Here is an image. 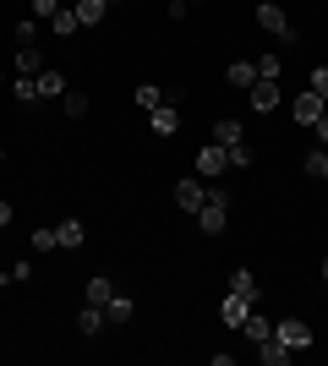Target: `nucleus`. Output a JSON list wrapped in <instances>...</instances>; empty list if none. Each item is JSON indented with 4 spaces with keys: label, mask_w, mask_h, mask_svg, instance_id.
Listing matches in <instances>:
<instances>
[{
    "label": "nucleus",
    "mask_w": 328,
    "mask_h": 366,
    "mask_svg": "<svg viewBox=\"0 0 328 366\" xmlns=\"http://www.w3.org/2000/svg\"><path fill=\"white\" fill-rule=\"evenodd\" d=\"M55 235H61L66 252H82V241H88V224H82V219H61V224H55Z\"/></svg>",
    "instance_id": "16"
},
{
    "label": "nucleus",
    "mask_w": 328,
    "mask_h": 366,
    "mask_svg": "<svg viewBox=\"0 0 328 366\" xmlns=\"http://www.w3.org/2000/svg\"><path fill=\"white\" fill-rule=\"evenodd\" d=\"M22 279H33V262H11L6 268V285H22Z\"/></svg>",
    "instance_id": "32"
},
{
    "label": "nucleus",
    "mask_w": 328,
    "mask_h": 366,
    "mask_svg": "<svg viewBox=\"0 0 328 366\" xmlns=\"http://www.w3.org/2000/svg\"><path fill=\"white\" fill-rule=\"evenodd\" d=\"M33 88H39V99H66V76L55 66H44V71L33 76Z\"/></svg>",
    "instance_id": "14"
},
{
    "label": "nucleus",
    "mask_w": 328,
    "mask_h": 366,
    "mask_svg": "<svg viewBox=\"0 0 328 366\" xmlns=\"http://www.w3.org/2000/svg\"><path fill=\"white\" fill-rule=\"evenodd\" d=\"M61 109H66V121H82V115H88V109H94V99H88V93H82V88H66Z\"/></svg>",
    "instance_id": "20"
},
{
    "label": "nucleus",
    "mask_w": 328,
    "mask_h": 366,
    "mask_svg": "<svg viewBox=\"0 0 328 366\" xmlns=\"http://www.w3.org/2000/svg\"><path fill=\"white\" fill-rule=\"evenodd\" d=\"M247 137V132H241V121H235V115H224V121H214V132H208V142H219V148H235V142Z\"/></svg>",
    "instance_id": "15"
},
{
    "label": "nucleus",
    "mask_w": 328,
    "mask_h": 366,
    "mask_svg": "<svg viewBox=\"0 0 328 366\" xmlns=\"http://www.w3.org/2000/svg\"><path fill=\"white\" fill-rule=\"evenodd\" d=\"M230 290H235V295H252V301H257V279H252V268H235V274H230Z\"/></svg>",
    "instance_id": "25"
},
{
    "label": "nucleus",
    "mask_w": 328,
    "mask_h": 366,
    "mask_svg": "<svg viewBox=\"0 0 328 366\" xmlns=\"http://www.w3.org/2000/svg\"><path fill=\"white\" fill-rule=\"evenodd\" d=\"M312 137H317V148H328V115H323V121L312 126Z\"/></svg>",
    "instance_id": "34"
},
{
    "label": "nucleus",
    "mask_w": 328,
    "mask_h": 366,
    "mask_svg": "<svg viewBox=\"0 0 328 366\" xmlns=\"http://www.w3.org/2000/svg\"><path fill=\"white\" fill-rule=\"evenodd\" d=\"M109 295H115V285H109L104 274H94V279H88V285H82V301H88V306H104Z\"/></svg>",
    "instance_id": "21"
},
{
    "label": "nucleus",
    "mask_w": 328,
    "mask_h": 366,
    "mask_svg": "<svg viewBox=\"0 0 328 366\" xmlns=\"http://www.w3.org/2000/svg\"><path fill=\"white\" fill-rule=\"evenodd\" d=\"M148 132H159V137H175V132H181V109H175V104L148 109Z\"/></svg>",
    "instance_id": "9"
},
{
    "label": "nucleus",
    "mask_w": 328,
    "mask_h": 366,
    "mask_svg": "<svg viewBox=\"0 0 328 366\" xmlns=\"http://www.w3.org/2000/svg\"><path fill=\"white\" fill-rule=\"evenodd\" d=\"M6 224H11V202L0 197V229H6Z\"/></svg>",
    "instance_id": "35"
},
{
    "label": "nucleus",
    "mask_w": 328,
    "mask_h": 366,
    "mask_svg": "<svg viewBox=\"0 0 328 366\" xmlns=\"http://www.w3.org/2000/svg\"><path fill=\"white\" fill-rule=\"evenodd\" d=\"M224 169H230V148L203 142V148H197V175H203V181H214V175H224Z\"/></svg>",
    "instance_id": "6"
},
{
    "label": "nucleus",
    "mask_w": 328,
    "mask_h": 366,
    "mask_svg": "<svg viewBox=\"0 0 328 366\" xmlns=\"http://www.w3.org/2000/svg\"><path fill=\"white\" fill-rule=\"evenodd\" d=\"M0 88H6V66H0Z\"/></svg>",
    "instance_id": "37"
},
{
    "label": "nucleus",
    "mask_w": 328,
    "mask_h": 366,
    "mask_svg": "<svg viewBox=\"0 0 328 366\" xmlns=\"http://www.w3.org/2000/svg\"><path fill=\"white\" fill-rule=\"evenodd\" d=\"M170 197H175V208H181V214H197V208L208 202V181H203V175H181Z\"/></svg>",
    "instance_id": "3"
},
{
    "label": "nucleus",
    "mask_w": 328,
    "mask_h": 366,
    "mask_svg": "<svg viewBox=\"0 0 328 366\" xmlns=\"http://www.w3.org/2000/svg\"><path fill=\"white\" fill-rule=\"evenodd\" d=\"M192 219H197V229H203V235H224V224H230V186L208 181V202H203Z\"/></svg>",
    "instance_id": "1"
},
{
    "label": "nucleus",
    "mask_w": 328,
    "mask_h": 366,
    "mask_svg": "<svg viewBox=\"0 0 328 366\" xmlns=\"http://www.w3.org/2000/svg\"><path fill=\"white\" fill-rule=\"evenodd\" d=\"M323 169H328V148H307V153H301V175L323 181Z\"/></svg>",
    "instance_id": "23"
},
{
    "label": "nucleus",
    "mask_w": 328,
    "mask_h": 366,
    "mask_svg": "<svg viewBox=\"0 0 328 366\" xmlns=\"http://www.w3.org/2000/svg\"><path fill=\"white\" fill-rule=\"evenodd\" d=\"M131 99H137V109H159V104H164V88H159V82H137Z\"/></svg>",
    "instance_id": "24"
},
{
    "label": "nucleus",
    "mask_w": 328,
    "mask_h": 366,
    "mask_svg": "<svg viewBox=\"0 0 328 366\" xmlns=\"http://www.w3.org/2000/svg\"><path fill=\"white\" fill-rule=\"evenodd\" d=\"M71 11H77L82 28H99V22L109 16V0H71Z\"/></svg>",
    "instance_id": "12"
},
{
    "label": "nucleus",
    "mask_w": 328,
    "mask_h": 366,
    "mask_svg": "<svg viewBox=\"0 0 328 366\" xmlns=\"http://www.w3.org/2000/svg\"><path fill=\"white\" fill-rule=\"evenodd\" d=\"M252 22L268 33V39H279V44H296V28H290V16H284L279 0H257V11H252Z\"/></svg>",
    "instance_id": "2"
},
{
    "label": "nucleus",
    "mask_w": 328,
    "mask_h": 366,
    "mask_svg": "<svg viewBox=\"0 0 328 366\" xmlns=\"http://www.w3.org/2000/svg\"><path fill=\"white\" fill-rule=\"evenodd\" d=\"M317 274H323V285H328V257H323V268H317Z\"/></svg>",
    "instance_id": "36"
},
{
    "label": "nucleus",
    "mask_w": 328,
    "mask_h": 366,
    "mask_svg": "<svg viewBox=\"0 0 328 366\" xmlns=\"http://www.w3.org/2000/svg\"><path fill=\"white\" fill-rule=\"evenodd\" d=\"M0 159H6V148H0Z\"/></svg>",
    "instance_id": "38"
},
{
    "label": "nucleus",
    "mask_w": 328,
    "mask_h": 366,
    "mask_svg": "<svg viewBox=\"0 0 328 366\" xmlns=\"http://www.w3.org/2000/svg\"><path fill=\"white\" fill-rule=\"evenodd\" d=\"M16 44H39V28H33V16H28V22H16Z\"/></svg>",
    "instance_id": "33"
},
{
    "label": "nucleus",
    "mask_w": 328,
    "mask_h": 366,
    "mask_svg": "<svg viewBox=\"0 0 328 366\" xmlns=\"http://www.w3.org/2000/svg\"><path fill=\"white\" fill-rule=\"evenodd\" d=\"M55 11H61V0H33V22H49Z\"/></svg>",
    "instance_id": "30"
},
{
    "label": "nucleus",
    "mask_w": 328,
    "mask_h": 366,
    "mask_svg": "<svg viewBox=\"0 0 328 366\" xmlns=\"http://www.w3.org/2000/svg\"><path fill=\"white\" fill-rule=\"evenodd\" d=\"M230 169H252V148H247V142H235V148H230Z\"/></svg>",
    "instance_id": "29"
},
{
    "label": "nucleus",
    "mask_w": 328,
    "mask_h": 366,
    "mask_svg": "<svg viewBox=\"0 0 328 366\" xmlns=\"http://www.w3.org/2000/svg\"><path fill=\"white\" fill-rule=\"evenodd\" d=\"M284 71V55L279 49H263V55H257V76H279Z\"/></svg>",
    "instance_id": "26"
},
{
    "label": "nucleus",
    "mask_w": 328,
    "mask_h": 366,
    "mask_svg": "<svg viewBox=\"0 0 328 366\" xmlns=\"http://www.w3.org/2000/svg\"><path fill=\"white\" fill-rule=\"evenodd\" d=\"M274 339H279V345H290V350H307V345H312V322L279 317V322H274Z\"/></svg>",
    "instance_id": "5"
},
{
    "label": "nucleus",
    "mask_w": 328,
    "mask_h": 366,
    "mask_svg": "<svg viewBox=\"0 0 328 366\" xmlns=\"http://www.w3.org/2000/svg\"><path fill=\"white\" fill-rule=\"evenodd\" d=\"M16 76H39V71H44V49H39V44H16Z\"/></svg>",
    "instance_id": "11"
},
{
    "label": "nucleus",
    "mask_w": 328,
    "mask_h": 366,
    "mask_svg": "<svg viewBox=\"0 0 328 366\" xmlns=\"http://www.w3.org/2000/svg\"><path fill=\"white\" fill-rule=\"evenodd\" d=\"M252 306H257L252 295H235V290H224V301H219V322H224V328H241Z\"/></svg>",
    "instance_id": "7"
},
{
    "label": "nucleus",
    "mask_w": 328,
    "mask_h": 366,
    "mask_svg": "<svg viewBox=\"0 0 328 366\" xmlns=\"http://www.w3.org/2000/svg\"><path fill=\"white\" fill-rule=\"evenodd\" d=\"M55 246H61L55 224H39V229H33V252H55Z\"/></svg>",
    "instance_id": "28"
},
{
    "label": "nucleus",
    "mask_w": 328,
    "mask_h": 366,
    "mask_svg": "<svg viewBox=\"0 0 328 366\" xmlns=\"http://www.w3.org/2000/svg\"><path fill=\"white\" fill-rule=\"evenodd\" d=\"M290 355H296V350L279 345V339H263V345H257V361H263V366H290Z\"/></svg>",
    "instance_id": "19"
},
{
    "label": "nucleus",
    "mask_w": 328,
    "mask_h": 366,
    "mask_svg": "<svg viewBox=\"0 0 328 366\" xmlns=\"http://www.w3.org/2000/svg\"><path fill=\"white\" fill-rule=\"evenodd\" d=\"M77 334H82V339L104 334V306H88V301L77 306Z\"/></svg>",
    "instance_id": "13"
},
{
    "label": "nucleus",
    "mask_w": 328,
    "mask_h": 366,
    "mask_svg": "<svg viewBox=\"0 0 328 366\" xmlns=\"http://www.w3.org/2000/svg\"><path fill=\"white\" fill-rule=\"evenodd\" d=\"M77 28H82V22H77V11H71V6H61V11L49 16V33H55V39H71Z\"/></svg>",
    "instance_id": "22"
},
{
    "label": "nucleus",
    "mask_w": 328,
    "mask_h": 366,
    "mask_svg": "<svg viewBox=\"0 0 328 366\" xmlns=\"http://www.w3.org/2000/svg\"><path fill=\"white\" fill-rule=\"evenodd\" d=\"M224 82H230V88H241V93H247L252 82H257V61H230V66H224Z\"/></svg>",
    "instance_id": "17"
},
{
    "label": "nucleus",
    "mask_w": 328,
    "mask_h": 366,
    "mask_svg": "<svg viewBox=\"0 0 328 366\" xmlns=\"http://www.w3.org/2000/svg\"><path fill=\"white\" fill-rule=\"evenodd\" d=\"M241 334H247L252 345H263V339H274V322H268L263 312H257V306H252V312H247V322H241Z\"/></svg>",
    "instance_id": "18"
},
{
    "label": "nucleus",
    "mask_w": 328,
    "mask_h": 366,
    "mask_svg": "<svg viewBox=\"0 0 328 366\" xmlns=\"http://www.w3.org/2000/svg\"><path fill=\"white\" fill-rule=\"evenodd\" d=\"M307 88H312V93H323V99H328V66H312V76H307Z\"/></svg>",
    "instance_id": "31"
},
{
    "label": "nucleus",
    "mask_w": 328,
    "mask_h": 366,
    "mask_svg": "<svg viewBox=\"0 0 328 366\" xmlns=\"http://www.w3.org/2000/svg\"><path fill=\"white\" fill-rule=\"evenodd\" d=\"M11 99H16V104H39V88H33V76H16V82H11Z\"/></svg>",
    "instance_id": "27"
},
{
    "label": "nucleus",
    "mask_w": 328,
    "mask_h": 366,
    "mask_svg": "<svg viewBox=\"0 0 328 366\" xmlns=\"http://www.w3.org/2000/svg\"><path fill=\"white\" fill-rule=\"evenodd\" d=\"M131 317H137V301L115 290V295H109V301H104V322H115V328H126V322H131Z\"/></svg>",
    "instance_id": "10"
},
{
    "label": "nucleus",
    "mask_w": 328,
    "mask_h": 366,
    "mask_svg": "<svg viewBox=\"0 0 328 366\" xmlns=\"http://www.w3.org/2000/svg\"><path fill=\"white\" fill-rule=\"evenodd\" d=\"M317 121H323V93L301 88V93H296V126H307V132H312Z\"/></svg>",
    "instance_id": "8"
},
{
    "label": "nucleus",
    "mask_w": 328,
    "mask_h": 366,
    "mask_svg": "<svg viewBox=\"0 0 328 366\" xmlns=\"http://www.w3.org/2000/svg\"><path fill=\"white\" fill-rule=\"evenodd\" d=\"M247 99H252V109H257V115H274V109H279V76H257V82H252L247 88Z\"/></svg>",
    "instance_id": "4"
},
{
    "label": "nucleus",
    "mask_w": 328,
    "mask_h": 366,
    "mask_svg": "<svg viewBox=\"0 0 328 366\" xmlns=\"http://www.w3.org/2000/svg\"><path fill=\"white\" fill-rule=\"evenodd\" d=\"M323 181H328V169H323Z\"/></svg>",
    "instance_id": "39"
}]
</instances>
